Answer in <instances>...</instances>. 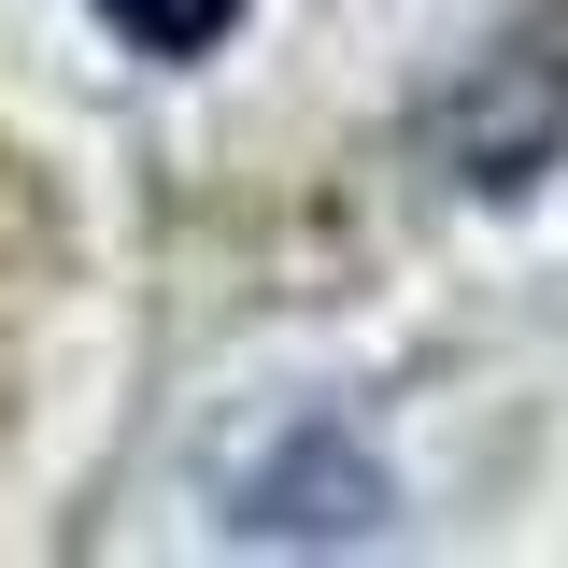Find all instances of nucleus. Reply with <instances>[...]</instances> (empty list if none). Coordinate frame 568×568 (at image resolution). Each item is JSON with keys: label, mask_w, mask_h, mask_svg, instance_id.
<instances>
[{"label": "nucleus", "mask_w": 568, "mask_h": 568, "mask_svg": "<svg viewBox=\"0 0 568 568\" xmlns=\"http://www.w3.org/2000/svg\"><path fill=\"white\" fill-rule=\"evenodd\" d=\"M227 511H242V540H298V526H313V540H369V526H384V469L355 455L342 426H313V440H284L271 469H242Z\"/></svg>", "instance_id": "f03ea898"}, {"label": "nucleus", "mask_w": 568, "mask_h": 568, "mask_svg": "<svg viewBox=\"0 0 568 568\" xmlns=\"http://www.w3.org/2000/svg\"><path fill=\"white\" fill-rule=\"evenodd\" d=\"M100 14H114V43H142V58H213L242 29V0H100Z\"/></svg>", "instance_id": "7ed1b4c3"}, {"label": "nucleus", "mask_w": 568, "mask_h": 568, "mask_svg": "<svg viewBox=\"0 0 568 568\" xmlns=\"http://www.w3.org/2000/svg\"><path fill=\"white\" fill-rule=\"evenodd\" d=\"M426 156L455 185H497V200L568 156V0H540L526 29H497L484 58L426 100Z\"/></svg>", "instance_id": "f257e3e1"}]
</instances>
